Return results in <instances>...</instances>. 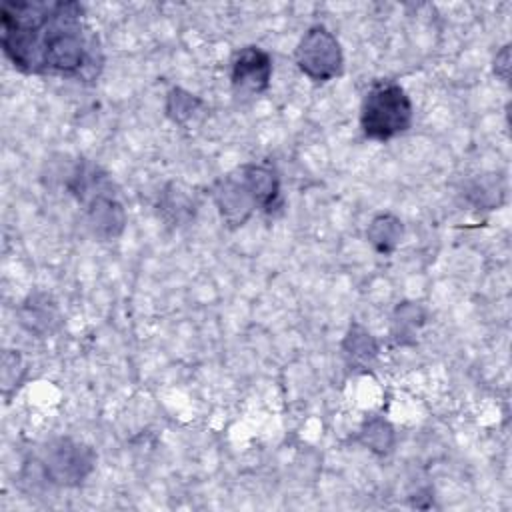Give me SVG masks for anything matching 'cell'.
I'll list each match as a JSON object with an SVG mask.
<instances>
[{"instance_id":"obj_1","label":"cell","mask_w":512,"mask_h":512,"mask_svg":"<svg viewBox=\"0 0 512 512\" xmlns=\"http://www.w3.org/2000/svg\"><path fill=\"white\" fill-rule=\"evenodd\" d=\"M0 42L28 74L92 78L102 56L78 2H4Z\"/></svg>"},{"instance_id":"obj_2","label":"cell","mask_w":512,"mask_h":512,"mask_svg":"<svg viewBox=\"0 0 512 512\" xmlns=\"http://www.w3.org/2000/svg\"><path fill=\"white\" fill-rule=\"evenodd\" d=\"M412 124V102L394 80H374L362 100L360 126L372 140H390Z\"/></svg>"},{"instance_id":"obj_3","label":"cell","mask_w":512,"mask_h":512,"mask_svg":"<svg viewBox=\"0 0 512 512\" xmlns=\"http://www.w3.org/2000/svg\"><path fill=\"white\" fill-rule=\"evenodd\" d=\"M296 64L314 82H328L336 78L344 64L336 36L320 24L308 28L298 42Z\"/></svg>"},{"instance_id":"obj_4","label":"cell","mask_w":512,"mask_h":512,"mask_svg":"<svg viewBox=\"0 0 512 512\" xmlns=\"http://www.w3.org/2000/svg\"><path fill=\"white\" fill-rule=\"evenodd\" d=\"M94 464H96L94 450L70 438H58L50 442L40 456V466L44 476L50 482L60 486L80 484L92 472Z\"/></svg>"},{"instance_id":"obj_5","label":"cell","mask_w":512,"mask_h":512,"mask_svg":"<svg viewBox=\"0 0 512 512\" xmlns=\"http://www.w3.org/2000/svg\"><path fill=\"white\" fill-rule=\"evenodd\" d=\"M272 78V60L258 46H246L234 54L232 84L240 92L260 94L268 88Z\"/></svg>"},{"instance_id":"obj_6","label":"cell","mask_w":512,"mask_h":512,"mask_svg":"<svg viewBox=\"0 0 512 512\" xmlns=\"http://www.w3.org/2000/svg\"><path fill=\"white\" fill-rule=\"evenodd\" d=\"M212 198L222 214V218L230 226H242L252 210L256 208L252 194L248 192L246 184L242 182L240 174H228L220 178L212 188Z\"/></svg>"},{"instance_id":"obj_7","label":"cell","mask_w":512,"mask_h":512,"mask_svg":"<svg viewBox=\"0 0 512 512\" xmlns=\"http://www.w3.org/2000/svg\"><path fill=\"white\" fill-rule=\"evenodd\" d=\"M242 182L254 198L256 208L272 210L280 198V182L272 168L262 164H246L238 170Z\"/></svg>"},{"instance_id":"obj_8","label":"cell","mask_w":512,"mask_h":512,"mask_svg":"<svg viewBox=\"0 0 512 512\" xmlns=\"http://www.w3.org/2000/svg\"><path fill=\"white\" fill-rule=\"evenodd\" d=\"M88 222L94 232L102 238H114L122 232L126 224V216L122 206L106 194V190L90 196L88 200Z\"/></svg>"},{"instance_id":"obj_9","label":"cell","mask_w":512,"mask_h":512,"mask_svg":"<svg viewBox=\"0 0 512 512\" xmlns=\"http://www.w3.org/2000/svg\"><path fill=\"white\" fill-rule=\"evenodd\" d=\"M342 350L352 366H368L376 358L378 346L372 334L354 322L348 328V334L342 342Z\"/></svg>"},{"instance_id":"obj_10","label":"cell","mask_w":512,"mask_h":512,"mask_svg":"<svg viewBox=\"0 0 512 512\" xmlns=\"http://www.w3.org/2000/svg\"><path fill=\"white\" fill-rule=\"evenodd\" d=\"M402 236V224L392 214L376 216L368 226V240L378 252H392Z\"/></svg>"},{"instance_id":"obj_11","label":"cell","mask_w":512,"mask_h":512,"mask_svg":"<svg viewBox=\"0 0 512 512\" xmlns=\"http://www.w3.org/2000/svg\"><path fill=\"white\" fill-rule=\"evenodd\" d=\"M360 438H362V442H364L370 450H374V452H378V454H386V452L392 448V442H394L392 428H390V424H388L386 420H382V418L370 420V422L364 426Z\"/></svg>"},{"instance_id":"obj_12","label":"cell","mask_w":512,"mask_h":512,"mask_svg":"<svg viewBox=\"0 0 512 512\" xmlns=\"http://www.w3.org/2000/svg\"><path fill=\"white\" fill-rule=\"evenodd\" d=\"M424 324V312L420 306L404 302L396 308V316H394V336L398 342H404V336L414 334L416 328H420Z\"/></svg>"},{"instance_id":"obj_13","label":"cell","mask_w":512,"mask_h":512,"mask_svg":"<svg viewBox=\"0 0 512 512\" xmlns=\"http://www.w3.org/2000/svg\"><path fill=\"white\" fill-rule=\"evenodd\" d=\"M198 106H200V100L196 96H192L190 92H184L182 88L170 90L168 100H166V112L178 124L186 122L196 112Z\"/></svg>"},{"instance_id":"obj_14","label":"cell","mask_w":512,"mask_h":512,"mask_svg":"<svg viewBox=\"0 0 512 512\" xmlns=\"http://www.w3.org/2000/svg\"><path fill=\"white\" fill-rule=\"evenodd\" d=\"M508 54H510V50H508V46H504L502 52L496 54V60H494V72H496L502 80H508V62H510Z\"/></svg>"}]
</instances>
